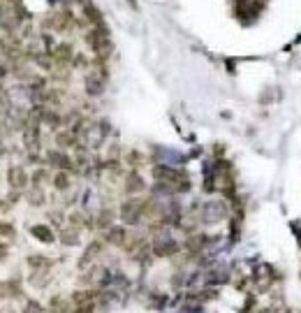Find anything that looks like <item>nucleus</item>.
Masks as SVG:
<instances>
[{
  "mask_svg": "<svg viewBox=\"0 0 301 313\" xmlns=\"http://www.w3.org/2000/svg\"><path fill=\"white\" fill-rule=\"evenodd\" d=\"M142 216H144V200H128L125 204H121V218L128 225H137Z\"/></svg>",
  "mask_w": 301,
  "mask_h": 313,
  "instance_id": "obj_1",
  "label": "nucleus"
},
{
  "mask_svg": "<svg viewBox=\"0 0 301 313\" xmlns=\"http://www.w3.org/2000/svg\"><path fill=\"white\" fill-rule=\"evenodd\" d=\"M7 183L12 190H23L28 186V172L21 165H14L7 170Z\"/></svg>",
  "mask_w": 301,
  "mask_h": 313,
  "instance_id": "obj_2",
  "label": "nucleus"
},
{
  "mask_svg": "<svg viewBox=\"0 0 301 313\" xmlns=\"http://www.w3.org/2000/svg\"><path fill=\"white\" fill-rule=\"evenodd\" d=\"M46 162H49L51 167H58V170H65V172L74 170V162H72V158H70V156H65L63 151H58V149L46 153Z\"/></svg>",
  "mask_w": 301,
  "mask_h": 313,
  "instance_id": "obj_3",
  "label": "nucleus"
},
{
  "mask_svg": "<svg viewBox=\"0 0 301 313\" xmlns=\"http://www.w3.org/2000/svg\"><path fill=\"white\" fill-rule=\"evenodd\" d=\"M178 246L174 239H158V242L153 244V255H158V258H172V255H176L178 253Z\"/></svg>",
  "mask_w": 301,
  "mask_h": 313,
  "instance_id": "obj_4",
  "label": "nucleus"
},
{
  "mask_svg": "<svg viewBox=\"0 0 301 313\" xmlns=\"http://www.w3.org/2000/svg\"><path fill=\"white\" fill-rule=\"evenodd\" d=\"M105 239L109 244H114V246H123V244L128 242V232H125V227H121V225H111V227L107 230Z\"/></svg>",
  "mask_w": 301,
  "mask_h": 313,
  "instance_id": "obj_5",
  "label": "nucleus"
},
{
  "mask_svg": "<svg viewBox=\"0 0 301 313\" xmlns=\"http://www.w3.org/2000/svg\"><path fill=\"white\" fill-rule=\"evenodd\" d=\"M86 90H88V95H100L105 90V79L100 72H90L86 77Z\"/></svg>",
  "mask_w": 301,
  "mask_h": 313,
  "instance_id": "obj_6",
  "label": "nucleus"
},
{
  "mask_svg": "<svg viewBox=\"0 0 301 313\" xmlns=\"http://www.w3.org/2000/svg\"><path fill=\"white\" fill-rule=\"evenodd\" d=\"M30 234H33L35 239H40L42 244H53V242H56V234H53V230H51V227H46V225H42V223L33 225V227H30Z\"/></svg>",
  "mask_w": 301,
  "mask_h": 313,
  "instance_id": "obj_7",
  "label": "nucleus"
},
{
  "mask_svg": "<svg viewBox=\"0 0 301 313\" xmlns=\"http://www.w3.org/2000/svg\"><path fill=\"white\" fill-rule=\"evenodd\" d=\"M144 190V179L139 177V172H128V177H125V193L128 195H134V193H139Z\"/></svg>",
  "mask_w": 301,
  "mask_h": 313,
  "instance_id": "obj_8",
  "label": "nucleus"
},
{
  "mask_svg": "<svg viewBox=\"0 0 301 313\" xmlns=\"http://www.w3.org/2000/svg\"><path fill=\"white\" fill-rule=\"evenodd\" d=\"M51 58L56 63H72V58H74L72 45H58V46H56V51L51 54Z\"/></svg>",
  "mask_w": 301,
  "mask_h": 313,
  "instance_id": "obj_9",
  "label": "nucleus"
},
{
  "mask_svg": "<svg viewBox=\"0 0 301 313\" xmlns=\"http://www.w3.org/2000/svg\"><path fill=\"white\" fill-rule=\"evenodd\" d=\"M100 250H102V242H93V244H90L88 248H86V253L81 255V260H79V267H81V269H84V267H88L90 262H93V258L98 255Z\"/></svg>",
  "mask_w": 301,
  "mask_h": 313,
  "instance_id": "obj_10",
  "label": "nucleus"
},
{
  "mask_svg": "<svg viewBox=\"0 0 301 313\" xmlns=\"http://www.w3.org/2000/svg\"><path fill=\"white\" fill-rule=\"evenodd\" d=\"M56 144H58V149H70L77 144V134H72L70 130H65V133H58L56 134Z\"/></svg>",
  "mask_w": 301,
  "mask_h": 313,
  "instance_id": "obj_11",
  "label": "nucleus"
},
{
  "mask_svg": "<svg viewBox=\"0 0 301 313\" xmlns=\"http://www.w3.org/2000/svg\"><path fill=\"white\" fill-rule=\"evenodd\" d=\"M67 309H70V304H67L61 295H56L49 299V311L51 313H67Z\"/></svg>",
  "mask_w": 301,
  "mask_h": 313,
  "instance_id": "obj_12",
  "label": "nucleus"
},
{
  "mask_svg": "<svg viewBox=\"0 0 301 313\" xmlns=\"http://www.w3.org/2000/svg\"><path fill=\"white\" fill-rule=\"evenodd\" d=\"M61 242L67 244V246H77V244H79V230H77V227H67V230H63Z\"/></svg>",
  "mask_w": 301,
  "mask_h": 313,
  "instance_id": "obj_13",
  "label": "nucleus"
},
{
  "mask_svg": "<svg viewBox=\"0 0 301 313\" xmlns=\"http://www.w3.org/2000/svg\"><path fill=\"white\" fill-rule=\"evenodd\" d=\"M53 186H56V190H67V188H70V177H67V172L65 170L56 172V177H53Z\"/></svg>",
  "mask_w": 301,
  "mask_h": 313,
  "instance_id": "obj_14",
  "label": "nucleus"
},
{
  "mask_svg": "<svg viewBox=\"0 0 301 313\" xmlns=\"http://www.w3.org/2000/svg\"><path fill=\"white\" fill-rule=\"evenodd\" d=\"M28 202L33 206H42L46 202V197H44V193H42V188H33L30 193H28Z\"/></svg>",
  "mask_w": 301,
  "mask_h": 313,
  "instance_id": "obj_15",
  "label": "nucleus"
},
{
  "mask_svg": "<svg viewBox=\"0 0 301 313\" xmlns=\"http://www.w3.org/2000/svg\"><path fill=\"white\" fill-rule=\"evenodd\" d=\"M26 262L30 269H49L51 267V262H46V258H42V255H30Z\"/></svg>",
  "mask_w": 301,
  "mask_h": 313,
  "instance_id": "obj_16",
  "label": "nucleus"
},
{
  "mask_svg": "<svg viewBox=\"0 0 301 313\" xmlns=\"http://www.w3.org/2000/svg\"><path fill=\"white\" fill-rule=\"evenodd\" d=\"M88 302H93V292L90 290H84V292H74L72 295V304L74 306H81V304H88Z\"/></svg>",
  "mask_w": 301,
  "mask_h": 313,
  "instance_id": "obj_17",
  "label": "nucleus"
},
{
  "mask_svg": "<svg viewBox=\"0 0 301 313\" xmlns=\"http://www.w3.org/2000/svg\"><path fill=\"white\" fill-rule=\"evenodd\" d=\"M111 218H114V211H109V209H102L98 216V227L102 230H109L111 227Z\"/></svg>",
  "mask_w": 301,
  "mask_h": 313,
  "instance_id": "obj_18",
  "label": "nucleus"
},
{
  "mask_svg": "<svg viewBox=\"0 0 301 313\" xmlns=\"http://www.w3.org/2000/svg\"><path fill=\"white\" fill-rule=\"evenodd\" d=\"M14 234H17L14 225L7 223V221H0V237H5V239H14Z\"/></svg>",
  "mask_w": 301,
  "mask_h": 313,
  "instance_id": "obj_19",
  "label": "nucleus"
},
{
  "mask_svg": "<svg viewBox=\"0 0 301 313\" xmlns=\"http://www.w3.org/2000/svg\"><path fill=\"white\" fill-rule=\"evenodd\" d=\"M23 313H42V306L37 304V302H33V299H30V302H28V304L23 306Z\"/></svg>",
  "mask_w": 301,
  "mask_h": 313,
  "instance_id": "obj_20",
  "label": "nucleus"
},
{
  "mask_svg": "<svg viewBox=\"0 0 301 313\" xmlns=\"http://www.w3.org/2000/svg\"><path fill=\"white\" fill-rule=\"evenodd\" d=\"M74 313H93V302H88V304H81L77 306V311Z\"/></svg>",
  "mask_w": 301,
  "mask_h": 313,
  "instance_id": "obj_21",
  "label": "nucleus"
},
{
  "mask_svg": "<svg viewBox=\"0 0 301 313\" xmlns=\"http://www.w3.org/2000/svg\"><path fill=\"white\" fill-rule=\"evenodd\" d=\"M7 253H9V248H7V244L5 242H0V262L7 258Z\"/></svg>",
  "mask_w": 301,
  "mask_h": 313,
  "instance_id": "obj_22",
  "label": "nucleus"
},
{
  "mask_svg": "<svg viewBox=\"0 0 301 313\" xmlns=\"http://www.w3.org/2000/svg\"><path fill=\"white\" fill-rule=\"evenodd\" d=\"M12 204H7V200H0V211H7Z\"/></svg>",
  "mask_w": 301,
  "mask_h": 313,
  "instance_id": "obj_23",
  "label": "nucleus"
}]
</instances>
